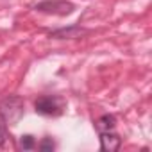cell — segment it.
Returning <instances> with one entry per match:
<instances>
[{
	"label": "cell",
	"instance_id": "8",
	"mask_svg": "<svg viewBox=\"0 0 152 152\" xmlns=\"http://www.w3.org/2000/svg\"><path fill=\"white\" fill-rule=\"evenodd\" d=\"M54 141H52V138H45L41 143H39V150H43V152H47V150H54Z\"/></svg>",
	"mask_w": 152,
	"mask_h": 152
},
{
	"label": "cell",
	"instance_id": "3",
	"mask_svg": "<svg viewBox=\"0 0 152 152\" xmlns=\"http://www.w3.org/2000/svg\"><path fill=\"white\" fill-rule=\"evenodd\" d=\"M34 107H36V113H39V115L57 116L63 111V102L59 99H54V97H41L36 100Z\"/></svg>",
	"mask_w": 152,
	"mask_h": 152
},
{
	"label": "cell",
	"instance_id": "4",
	"mask_svg": "<svg viewBox=\"0 0 152 152\" xmlns=\"http://www.w3.org/2000/svg\"><path fill=\"white\" fill-rule=\"evenodd\" d=\"M122 145V138L115 132H109V131H104L100 132V147L104 152H115L118 150Z\"/></svg>",
	"mask_w": 152,
	"mask_h": 152
},
{
	"label": "cell",
	"instance_id": "6",
	"mask_svg": "<svg viewBox=\"0 0 152 152\" xmlns=\"http://www.w3.org/2000/svg\"><path fill=\"white\" fill-rule=\"evenodd\" d=\"M115 125H116V118H115L113 115H104V116H100V118L95 122V127H97V131H100V132L111 131Z\"/></svg>",
	"mask_w": 152,
	"mask_h": 152
},
{
	"label": "cell",
	"instance_id": "2",
	"mask_svg": "<svg viewBox=\"0 0 152 152\" xmlns=\"http://www.w3.org/2000/svg\"><path fill=\"white\" fill-rule=\"evenodd\" d=\"M75 6L66 0H43V2L36 4V11L47 13V15H57V16H66L73 13Z\"/></svg>",
	"mask_w": 152,
	"mask_h": 152
},
{
	"label": "cell",
	"instance_id": "1",
	"mask_svg": "<svg viewBox=\"0 0 152 152\" xmlns=\"http://www.w3.org/2000/svg\"><path fill=\"white\" fill-rule=\"evenodd\" d=\"M23 100L16 95L6 97L2 102H0V118H2L7 125H16L22 116H23Z\"/></svg>",
	"mask_w": 152,
	"mask_h": 152
},
{
	"label": "cell",
	"instance_id": "9",
	"mask_svg": "<svg viewBox=\"0 0 152 152\" xmlns=\"http://www.w3.org/2000/svg\"><path fill=\"white\" fill-rule=\"evenodd\" d=\"M6 141H7V131L4 125H0V145H6Z\"/></svg>",
	"mask_w": 152,
	"mask_h": 152
},
{
	"label": "cell",
	"instance_id": "5",
	"mask_svg": "<svg viewBox=\"0 0 152 152\" xmlns=\"http://www.w3.org/2000/svg\"><path fill=\"white\" fill-rule=\"evenodd\" d=\"M81 34H84V31L81 27L72 25L68 29H57V31L50 32V38H54V39H66V38H77Z\"/></svg>",
	"mask_w": 152,
	"mask_h": 152
},
{
	"label": "cell",
	"instance_id": "7",
	"mask_svg": "<svg viewBox=\"0 0 152 152\" xmlns=\"http://www.w3.org/2000/svg\"><path fill=\"white\" fill-rule=\"evenodd\" d=\"M22 147H23V150H31V148H34V136H31V134H25V136H22Z\"/></svg>",
	"mask_w": 152,
	"mask_h": 152
}]
</instances>
